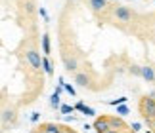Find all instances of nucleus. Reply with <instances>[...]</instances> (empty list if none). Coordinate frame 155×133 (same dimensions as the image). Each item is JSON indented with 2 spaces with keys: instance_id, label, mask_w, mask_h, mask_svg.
<instances>
[{
  "instance_id": "nucleus-1",
  "label": "nucleus",
  "mask_w": 155,
  "mask_h": 133,
  "mask_svg": "<svg viewBox=\"0 0 155 133\" xmlns=\"http://www.w3.org/2000/svg\"><path fill=\"white\" fill-rule=\"evenodd\" d=\"M140 112L142 116H144L146 122H151V120H155V99L153 97H142L140 101Z\"/></svg>"
},
{
  "instance_id": "nucleus-2",
  "label": "nucleus",
  "mask_w": 155,
  "mask_h": 133,
  "mask_svg": "<svg viewBox=\"0 0 155 133\" xmlns=\"http://www.w3.org/2000/svg\"><path fill=\"white\" fill-rule=\"evenodd\" d=\"M113 15H115V19L121 21V23H130L132 17H134V11L130 10L128 6H115V8H113Z\"/></svg>"
},
{
  "instance_id": "nucleus-3",
  "label": "nucleus",
  "mask_w": 155,
  "mask_h": 133,
  "mask_svg": "<svg viewBox=\"0 0 155 133\" xmlns=\"http://www.w3.org/2000/svg\"><path fill=\"white\" fill-rule=\"evenodd\" d=\"M25 59H27V63L31 65L35 70H40V61H42V57H40L37 48H29V50L25 51Z\"/></svg>"
},
{
  "instance_id": "nucleus-4",
  "label": "nucleus",
  "mask_w": 155,
  "mask_h": 133,
  "mask_svg": "<svg viewBox=\"0 0 155 133\" xmlns=\"http://www.w3.org/2000/svg\"><path fill=\"white\" fill-rule=\"evenodd\" d=\"M140 76L144 78V80H147V82H155V69L150 66V65L140 66Z\"/></svg>"
},
{
  "instance_id": "nucleus-5",
  "label": "nucleus",
  "mask_w": 155,
  "mask_h": 133,
  "mask_svg": "<svg viewBox=\"0 0 155 133\" xmlns=\"http://www.w3.org/2000/svg\"><path fill=\"white\" fill-rule=\"evenodd\" d=\"M88 6H90L94 14H100V11H104L107 8V0H88Z\"/></svg>"
},
{
  "instance_id": "nucleus-6",
  "label": "nucleus",
  "mask_w": 155,
  "mask_h": 133,
  "mask_svg": "<svg viewBox=\"0 0 155 133\" xmlns=\"http://www.w3.org/2000/svg\"><path fill=\"white\" fill-rule=\"evenodd\" d=\"M92 128L96 129L98 133H105L107 129H109V120H107V116H102V118H98V120H96V124H94Z\"/></svg>"
},
{
  "instance_id": "nucleus-7",
  "label": "nucleus",
  "mask_w": 155,
  "mask_h": 133,
  "mask_svg": "<svg viewBox=\"0 0 155 133\" xmlns=\"http://www.w3.org/2000/svg\"><path fill=\"white\" fill-rule=\"evenodd\" d=\"M77 69H79L77 57H65V70L67 72H77Z\"/></svg>"
},
{
  "instance_id": "nucleus-8",
  "label": "nucleus",
  "mask_w": 155,
  "mask_h": 133,
  "mask_svg": "<svg viewBox=\"0 0 155 133\" xmlns=\"http://www.w3.org/2000/svg\"><path fill=\"white\" fill-rule=\"evenodd\" d=\"M75 84L81 86V88H86L88 84H90V78H88L84 72H77V74H75Z\"/></svg>"
},
{
  "instance_id": "nucleus-9",
  "label": "nucleus",
  "mask_w": 155,
  "mask_h": 133,
  "mask_svg": "<svg viewBox=\"0 0 155 133\" xmlns=\"http://www.w3.org/2000/svg\"><path fill=\"white\" fill-rule=\"evenodd\" d=\"M107 120H109V129H124V128H128V125L124 124L123 120H119V118H111V116H107Z\"/></svg>"
},
{
  "instance_id": "nucleus-10",
  "label": "nucleus",
  "mask_w": 155,
  "mask_h": 133,
  "mask_svg": "<svg viewBox=\"0 0 155 133\" xmlns=\"http://www.w3.org/2000/svg\"><path fill=\"white\" fill-rule=\"evenodd\" d=\"M40 70H44L48 76L54 74V66H52V61L48 57H42V61H40Z\"/></svg>"
},
{
  "instance_id": "nucleus-11",
  "label": "nucleus",
  "mask_w": 155,
  "mask_h": 133,
  "mask_svg": "<svg viewBox=\"0 0 155 133\" xmlns=\"http://www.w3.org/2000/svg\"><path fill=\"white\" fill-rule=\"evenodd\" d=\"M0 120H2L4 124H12L15 120V112L14 110H4L2 114H0Z\"/></svg>"
},
{
  "instance_id": "nucleus-12",
  "label": "nucleus",
  "mask_w": 155,
  "mask_h": 133,
  "mask_svg": "<svg viewBox=\"0 0 155 133\" xmlns=\"http://www.w3.org/2000/svg\"><path fill=\"white\" fill-rule=\"evenodd\" d=\"M40 131H44V133H61L59 125H56V124H46V125H40Z\"/></svg>"
},
{
  "instance_id": "nucleus-13",
  "label": "nucleus",
  "mask_w": 155,
  "mask_h": 133,
  "mask_svg": "<svg viewBox=\"0 0 155 133\" xmlns=\"http://www.w3.org/2000/svg\"><path fill=\"white\" fill-rule=\"evenodd\" d=\"M59 105H61V99H59V93H56V91H54V93H52V97H50V107H52V108H56V110H58V108H59Z\"/></svg>"
},
{
  "instance_id": "nucleus-14",
  "label": "nucleus",
  "mask_w": 155,
  "mask_h": 133,
  "mask_svg": "<svg viewBox=\"0 0 155 133\" xmlns=\"http://www.w3.org/2000/svg\"><path fill=\"white\" fill-rule=\"evenodd\" d=\"M42 51L46 55L50 53V36L48 34H42Z\"/></svg>"
},
{
  "instance_id": "nucleus-15",
  "label": "nucleus",
  "mask_w": 155,
  "mask_h": 133,
  "mask_svg": "<svg viewBox=\"0 0 155 133\" xmlns=\"http://www.w3.org/2000/svg\"><path fill=\"white\" fill-rule=\"evenodd\" d=\"M128 112L130 110H128V107L124 105V103H123V105H117V114H119V116H127Z\"/></svg>"
},
{
  "instance_id": "nucleus-16",
  "label": "nucleus",
  "mask_w": 155,
  "mask_h": 133,
  "mask_svg": "<svg viewBox=\"0 0 155 133\" xmlns=\"http://www.w3.org/2000/svg\"><path fill=\"white\" fill-rule=\"evenodd\" d=\"M63 89L71 95V97H77V91H75V88L71 86V84H63Z\"/></svg>"
},
{
  "instance_id": "nucleus-17",
  "label": "nucleus",
  "mask_w": 155,
  "mask_h": 133,
  "mask_svg": "<svg viewBox=\"0 0 155 133\" xmlns=\"http://www.w3.org/2000/svg\"><path fill=\"white\" fill-rule=\"evenodd\" d=\"M59 110H61V114H69V112H73L75 108L71 105H59Z\"/></svg>"
},
{
  "instance_id": "nucleus-18",
  "label": "nucleus",
  "mask_w": 155,
  "mask_h": 133,
  "mask_svg": "<svg viewBox=\"0 0 155 133\" xmlns=\"http://www.w3.org/2000/svg\"><path fill=\"white\" fill-rule=\"evenodd\" d=\"M25 11H27V14H33V11H35V2H33V0H27V2H25Z\"/></svg>"
},
{
  "instance_id": "nucleus-19",
  "label": "nucleus",
  "mask_w": 155,
  "mask_h": 133,
  "mask_svg": "<svg viewBox=\"0 0 155 133\" xmlns=\"http://www.w3.org/2000/svg\"><path fill=\"white\" fill-rule=\"evenodd\" d=\"M81 110H82V112H84V114H86V116H94V114H96V112H94V108H90V107H84V105H82V107H81Z\"/></svg>"
},
{
  "instance_id": "nucleus-20",
  "label": "nucleus",
  "mask_w": 155,
  "mask_h": 133,
  "mask_svg": "<svg viewBox=\"0 0 155 133\" xmlns=\"http://www.w3.org/2000/svg\"><path fill=\"white\" fill-rule=\"evenodd\" d=\"M38 14L44 17V21H50V17H48V11H46V10L42 8V6H40V8H38Z\"/></svg>"
},
{
  "instance_id": "nucleus-21",
  "label": "nucleus",
  "mask_w": 155,
  "mask_h": 133,
  "mask_svg": "<svg viewBox=\"0 0 155 133\" xmlns=\"http://www.w3.org/2000/svg\"><path fill=\"white\" fill-rule=\"evenodd\" d=\"M130 74H134V76H140V66H136V65H132V66H130Z\"/></svg>"
},
{
  "instance_id": "nucleus-22",
  "label": "nucleus",
  "mask_w": 155,
  "mask_h": 133,
  "mask_svg": "<svg viewBox=\"0 0 155 133\" xmlns=\"http://www.w3.org/2000/svg\"><path fill=\"white\" fill-rule=\"evenodd\" d=\"M123 103H127V97H121V99H115V101H111V105H123Z\"/></svg>"
},
{
  "instance_id": "nucleus-23",
  "label": "nucleus",
  "mask_w": 155,
  "mask_h": 133,
  "mask_svg": "<svg viewBox=\"0 0 155 133\" xmlns=\"http://www.w3.org/2000/svg\"><path fill=\"white\" fill-rule=\"evenodd\" d=\"M38 118H40V114H38V112H35L33 116H31V120H33V122H38Z\"/></svg>"
},
{
  "instance_id": "nucleus-24",
  "label": "nucleus",
  "mask_w": 155,
  "mask_h": 133,
  "mask_svg": "<svg viewBox=\"0 0 155 133\" xmlns=\"http://www.w3.org/2000/svg\"><path fill=\"white\" fill-rule=\"evenodd\" d=\"M105 133H119V131H117V129H107Z\"/></svg>"
},
{
  "instance_id": "nucleus-25",
  "label": "nucleus",
  "mask_w": 155,
  "mask_h": 133,
  "mask_svg": "<svg viewBox=\"0 0 155 133\" xmlns=\"http://www.w3.org/2000/svg\"><path fill=\"white\" fill-rule=\"evenodd\" d=\"M73 2H79V0H73Z\"/></svg>"
},
{
  "instance_id": "nucleus-26",
  "label": "nucleus",
  "mask_w": 155,
  "mask_h": 133,
  "mask_svg": "<svg viewBox=\"0 0 155 133\" xmlns=\"http://www.w3.org/2000/svg\"><path fill=\"white\" fill-rule=\"evenodd\" d=\"M132 2H134V0H132Z\"/></svg>"
}]
</instances>
